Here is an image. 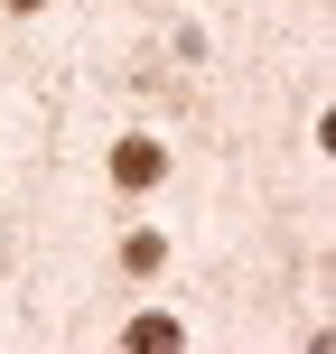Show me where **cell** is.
<instances>
[{
  "instance_id": "obj_2",
  "label": "cell",
  "mask_w": 336,
  "mask_h": 354,
  "mask_svg": "<svg viewBox=\"0 0 336 354\" xmlns=\"http://www.w3.org/2000/svg\"><path fill=\"white\" fill-rule=\"evenodd\" d=\"M10 10H37V0H10Z\"/></svg>"
},
{
  "instance_id": "obj_1",
  "label": "cell",
  "mask_w": 336,
  "mask_h": 354,
  "mask_svg": "<svg viewBox=\"0 0 336 354\" xmlns=\"http://www.w3.org/2000/svg\"><path fill=\"white\" fill-rule=\"evenodd\" d=\"M112 177H122V187H150V177H159V149H150V140H122Z\"/></svg>"
}]
</instances>
